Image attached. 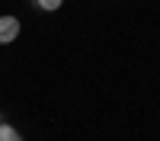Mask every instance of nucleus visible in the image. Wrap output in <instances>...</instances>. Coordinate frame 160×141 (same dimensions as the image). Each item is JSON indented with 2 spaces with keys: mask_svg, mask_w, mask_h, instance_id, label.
Masks as SVG:
<instances>
[{
  "mask_svg": "<svg viewBox=\"0 0 160 141\" xmlns=\"http://www.w3.org/2000/svg\"><path fill=\"white\" fill-rule=\"evenodd\" d=\"M35 7H38V10H45V13H55V10L64 7V0H35Z\"/></svg>",
  "mask_w": 160,
  "mask_h": 141,
  "instance_id": "nucleus-3",
  "label": "nucleus"
},
{
  "mask_svg": "<svg viewBox=\"0 0 160 141\" xmlns=\"http://www.w3.org/2000/svg\"><path fill=\"white\" fill-rule=\"evenodd\" d=\"M0 122H7V119H3V112H0Z\"/></svg>",
  "mask_w": 160,
  "mask_h": 141,
  "instance_id": "nucleus-4",
  "label": "nucleus"
},
{
  "mask_svg": "<svg viewBox=\"0 0 160 141\" xmlns=\"http://www.w3.org/2000/svg\"><path fill=\"white\" fill-rule=\"evenodd\" d=\"M19 32H22L19 16H10V13H3V16H0V45H13V42L19 38Z\"/></svg>",
  "mask_w": 160,
  "mask_h": 141,
  "instance_id": "nucleus-1",
  "label": "nucleus"
},
{
  "mask_svg": "<svg viewBox=\"0 0 160 141\" xmlns=\"http://www.w3.org/2000/svg\"><path fill=\"white\" fill-rule=\"evenodd\" d=\"M0 141H22L19 128H13L10 122H0Z\"/></svg>",
  "mask_w": 160,
  "mask_h": 141,
  "instance_id": "nucleus-2",
  "label": "nucleus"
}]
</instances>
